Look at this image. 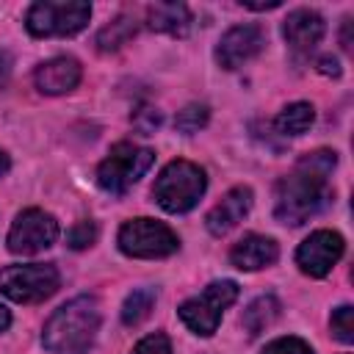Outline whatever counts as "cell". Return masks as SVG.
Masks as SVG:
<instances>
[{"label": "cell", "instance_id": "6da1fadb", "mask_svg": "<svg viewBox=\"0 0 354 354\" xmlns=\"http://www.w3.org/2000/svg\"><path fill=\"white\" fill-rule=\"evenodd\" d=\"M337 158L329 149H315L304 155L290 174H285L277 183V202H274V216L282 224L299 227L310 216H315L329 199V174L335 169Z\"/></svg>", "mask_w": 354, "mask_h": 354}, {"label": "cell", "instance_id": "7a4b0ae2", "mask_svg": "<svg viewBox=\"0 0 354 354\" xmlns=\"http://www.w3.org/2000/svg\"><path fill=\"white\" fill-rule=\"evenodd\" d=\"M100 329V304L94 296H77L58 307L44 324L41 343L53 354H86Z\"/></svg>", "mask_w": 354, "mask_h": 354}, {"label": "cell", "instance_id": "3957f363", "mask_svg": "<svg viewBox=\"0 0 354 354\" xmlns=\"http://www.w3.org/2000/svg\"><path fill=\"white\" fill-rule=\"evenodd\" d=\"M205 188H207V177L196 163L171 160L158 174L152 185V196L166 213H188L202 199Z\"/></svg>", "mask_w": 354, "mask_h": 354}, {"label": "cell", "instance_id": "277c9868", "mask_svg": "<svg viewBox=\"0 0 354 354\" xmlns=\"http://www.w3.org/2000/svg\"><path fill=\"white\" fill-rule=\"evenodd\" d=\"M91 6L83 0H39L28 8L25 25L30 36H75L88 25Z\"/></svg>", "mask_w": 354, "mask_h": 354}, {"label": "cell", "instance_id": "5b68a950", "mask_svg": "<svg viewBox=\"0 0 354 354\" xmlns=\"http://www.w3.org/2000/svg\"><path fill=\"white\" fill-rule=\"evenodd\" d=\"M155 152L130 141H119L111 147L108 158L100 163L97 169V183L102 191L108 194H124L127 188H133L152 166Z\"/></svg>", "mask_w": 354, "mask_h": 354}, {"label": "cell", "instance_id": "8992f818", "mask_svg": "<svg viewBox=\"0 0 354 354\" xmlns=\"http://www.w3.org/2000/svg\"><path fill=\"white\" fill-rule=\"evenodd\" d=\"M238 299V285L232 279H216L210 282L199 296H191L188 301L180 304V318L183 324L199 335V337H210L218 324L224 310Z\"/></svg>", "mask_w": 354, "mask_h": 354}, {"label": "cell", "instance_id": "52a82bcc", "mask_svg": "<svg viewBox=\"0 0 354 354\" xmlns=\"http://www.w3.org/2000/svg\"><path fill=\"white\" fill-rule=\"evenodd\" d=\"M58 271L50 263H28V266H6L0 271V293L19 304L44 301L58 290Z\"/></svg>", "mask_w": 354, "mask_h": 354}, {"label": "cell", "instance_id": "ba28073f", "mask_svg": "<svg viewBox=\"0 0 354 354\" xmlns=\"http://www.w3.org/2000/svg\"><path fill=\"white\" fill-rule=\"evenodd\" d=\"M180 246L177 235L171 227L155 218H130L119 230V249L127 257H141V260H155V257H169Z\"/></svg>", "mask_w": 354, "mask_h": 354}, {"label": "cell", "instance_id": "9c48e42d", "mask_svg": "<svg viewBox=\"0 0 354 354\" xmlns=\"http://www.w3.org/2000/svg\"><path fill=\"white\" fill-rule=\"evenodd\" d=\"M55 238H58V221L39 207H28L14 218L6 243L14 254H36L53 246Z\"/></svg>", "mask_w": 354, "mask_h": 354}, {"label": "cell", "instance_id": "30bf717a", "mask_svg": "<svg viewBox=\"0 0 354 354\" xmlns=\"http://www.w3.org/2000/svg\"><path fill=\"white\" fill-rule=\"evenodd\" d=\"M343 238L332 230H318L310 238L301 241V246L296 249V263L307 277H326L332 271V266L343 257Z\"/></svg>", "mask_w": 354, "mask_h": 354}, {"label": "cell", "instance_id": "8fae6325", "mask_svg": "<svg viewBox=\"0 0 354 354\" xmlns=\"http://www.w3.org/2000/svg\"><path fill=\"white\" fill-rule=\"evenodd\" d=\"M266 47V36L257 25H235L216 44V61L224 69H238Z\"/></svg>", "mask_w": 354, "mask_h": 354}, {"label": "cell", "instance_id": "7c38bea8", "mask_svg": "<svg viewBox=\"0 0 354 354\" xmlns=\"http://www.w3.org/2000/svg\"><path fill=\"white\" fill-rule=\"evenodd\" d=\"M252 207V188L246 185H235L232 191H227L221 196L218 205H213V210L205 218V227L210 235H227L238 221H243V216Z\"/></svg>", "mask_w": 354, "mask_h": 354}, {"label": "cell", "instance_id": "4fadbf2b", "mask_svg": "<svg viewBox=\"0 0 354 354\" xmlns=\"http://www.w3.org/2000/svg\"><path fill=\"white\" fill-rule=\"evenodd\" d=\"M324 30H326V25H324L321 14H315L310 8H296L282 22V36L296 53H310L324 39Z\"/></svg>", "mask_w": 354, "mask_h": 354}, {"label": "cell", "instance_id": "5bb4252c", "mask_svg": "<svg viewBox=\"0 0 354 354\" xmlns=\"http://www.w3.org/2000/svg\"><path fill=\"white\" fill-rule=\"evenodd\" d=\"M277 257H279L277 241L268 238V235H257V232L243 235V238L232 246V252H230L232 266L241 268V271H260V268L277 263Z\"/></svg>", "mask_w": 354, "mask_h": 354}, {"label": "cell", "instance_id": "9a60e30c", "mask_svg": "<svg viewBox=\"0 0 354 354\" xmlns=\"http://www.w3.org/2000/svg\"><path fill=\"white\" fill-rule=\"evenodd\" d=\"M33 80L41 94H66L80 83V64L69 55L50 58L36 69Z\"/></svg>", "mask_w": 354, "mask_h": 354}, {"label": "cell", "instance_id": "2e32d148", "mask_svg": "<svg viewBox=\"0 0 354 354\" xmlns=\"http://www.w3.org/2000/svg\"><path fill=\"white\" fill-rule=\"evenodd\" d=\"M147 25L158 33L183 36L191 28V11L183 3H155L147 8Z\"/></svg>", "mask_w": 354, "mask_h": 354}, {"label": "cell", "instance_id": "e0dca14e", "mask_svg": "<svg viewBox=\"0 0 354 354\" xmlns=\"http://www.w3.org/2000/svg\"><path fill=\"white\" fill-rule=\"evenodd\" d=\"M313 122H315V111L310 102H290L288 108L279 111V116L274 119V127L282 136H301L313 127Z\"/></svg>", "mask_w": 354, "mask_h": 354}, {"label": "cell", "instance_id": "ac0fdd59", "mask_svg": "<svg viewBox=\"0 0 354 354\" xmlns=\"http://www.w3.org/2000/svg\"><path fill=\"white\" fill-rule=\"evenodd\" d=\"M277 315H279V301H277L274 296H260V299H254V301L246 307V313H243V326H246V332L254 337V335H260L263 329H268V326L277 321Z\"/></svg>", "mask_w": 354, "mask_h": 354}, {"label": "cell", "instance_id": "d6986e66", "mask_svg": "<svg viewBox=\"0 0 354 354\" xmlns=\"http://www.w3.org/2000/svg\"><path fill=\"white\" fill-rule=\"evenodd\" d=\"M133 36H136V19L122 14L97 33V47L102 53H111V50H119L122 44H127V39H133Z\"/></svg>", "mask_w": 354, "mask_h": 354}, {"label": "cell", "instance_id": "ffe728a7", "mask_svg": "<svg viewBox=\"0 0 354 354\" xmlns=\"http://www.w3.org/2000/svg\"><path fill=\"white\" fill-rule=\"evenodd\" d=\"M152 307H155V290L138 288V290H133V293L124 299V304H122V321H124L127 326H138V324L152 313Z\"/></svg>", "mask_w": 354, "mask_h": 354}, {"label": "cell", "instance_id": "44dd1931", "mask_svg": "<svg viewBox=\"0 0 354 354\" xmlns=\"http://www.w3.org/2000/svg\"><path fill=\"white\" fill-rule=\"evenodd\" d=\"M332 335L340 343H351L354 340V310L348 304H340L332 313Z\"/></svg>", "mask_w": 354, "mask_h": 354}, {"label": "cell", "instance_id": "7402d4cb", "mask_svg": "<svg viewBox=\"0 0 354 354\" xmlns=\"http://www.w3.org/2000/svg\"><path fill=\"white\" fill-rule=\"evenodd\" d=\"M205 122H207V108L205 105H188L185 111L177 113L174 127L183 133H196L199 127H205Z\"/></svg>", "mask_w": 354, "mask_h": 354}, {"label": "cell", "instance_id": "603a6c76", "mask_svg": "<svg viewBox=\"0 0 354 354\" xmlns=\"http://www.w3.org/2000/svg\"><path fill=\"white\" fill-rule=\"evenodd\" d=\"M94 238H97V224L94 221H77L69 232H66V243L72 246V249H86V246H91L94 243Z\"/></svg>", "mask_w": 354, "mask_h": 354}, {"label": "cell", "instance_id": "cb8c5ba5", "mask_svg": "<svg viewBox=\"0 0 354 354\" xmlns=\"http://www.w3.org/2000/svg\"><path fill=\"white\" fill-rule=\"evenodd\" d=\"M260 354H313V348L301 337H277Z\"/></svg>", "mask_w": 354, "mask_h": 354}, {"label": "cell", "instance_id": "d4e9b609", "mask_svg": "<svg viewBox=\"0 0 354 354\" xmlns=\"http://www.w3.org/2000/svg\"><path fill=\"white\" fill-rule=\"evenodd\" d=\"M130 354H171V343L163 332H155V335H147L144 340H138Z\"/></svg>", "mask_w": 354, "mask_h": 354}, {"label": "cell", "instance_id": "484cf974", "mask_svg": "<svg viewBox=\"0 0 354 354\" xmlns=\"http://www.w3.org/2000/svg\"><path fill=\"white\" fill-rule=\"evenodd\" d=\"M318 64H321L318 69H321L324 75H340V66H337V61H335V58H321Z\"/></svg>", "mask_w": 354, "mask_h": 354}, {"label": "cell", "instance_id": "4316f807", "mask_svg": "<svg viewBox=\"0 0 354 354\" xmlns=\"http://www.w3.org/2000/svg\"><path fill=\"white\" fill-rule=\"evenodd\" d=\"M8 324H11V313H8V307H3V304H0V332H6V329H8Z\"/></svg>", "mask_w": 354, "mask_h": 354}, {"label": "cell", "instance_id": "83f0119b", "mask_svg": "<svg viewBox=\"0 0 354 354\" xmlns=\"http://www.w3.org/2000/svg\"><path fill=\"white\" fill-rule=\"evenodd\" d=\"M246 8H257V11H263V8H277L279 6V0H271V3H243Z\"/></svg>", "mask_w": 354, "mask_h": 354}, {"label": "cell", "instance_id": "f1b7e54d", "mask_svg": "<svg viewBox=\"0 0 354 354\" xmlns=\"http://www.w3.org/2000/svg\"><path fill=\"white\" fill-rule=\"evenodd\" d=\"M8 171V155L0 149V174H6Z\"/></svg>", "mask_w": 354, "mask_h": 354}]
</instances>
